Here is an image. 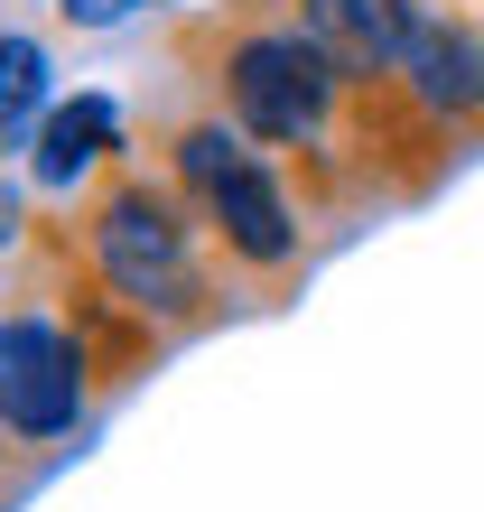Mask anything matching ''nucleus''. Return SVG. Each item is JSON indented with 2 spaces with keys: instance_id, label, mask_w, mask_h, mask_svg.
<instances>
[{
  "instance_id": "f257e3e1",
  "label": "nucleus",
  "mask_w": 484,
  "mask_h": 512,
  "mask_svg": "<svg viewBox=\"0 0 484 512\" xmlns=\"http://www.w3.org/2000/svg\"><path fill=\"white\" fill-rule=\"evenodd\" d=\"M84 252H94L103 298H121L131 317H196L205 308V261H196V224L177 215L168 187L149 177H121L84 224Z\"/></svg>"
},
{
  "instance_id": "f03ea898",
  "label": "nucleus",
  "mask_w": 484,
  "mask_h": 512,
  "mask_svg": "<svg viewBox=\"0 0 484 512\" xmlns=\"http://www.w3.org/2000/svg\"><path fill=\"white\" fill-rule=\"evenodd\" d=\"M177 187L196 196V215L215 224V243L252 270H289L298 261V215L280 196V177H270L261 140L242 122H196L177 131Z\"/></svg>"
},
{
  "instance_id": "7ed1b4c3",
  "label": "nucleus",
  "mask_w": 484,
  "mask_h": 512,
  "mask_svg": "<svg viewBox=\"0 0 484 512\" xmlns=\"http://www.w3.org/2000/svg\"><path fill=\"white\" fill-rule=\"evenodd\" d=\"M336 94H345V75L326 66V47L308 38V28H242V38L224 47V112L261 149L326 140Z\"/></svg>"
},
{
  "instance_id": "20e7f679",
  "label": "nucleus",
  "mask_w": 484,
  "mask_h": 512,
  "mask_svg": "<svg viewBox=\"0 0 484 512\" xmlns=\"http://www.w3.org/2000/svg\"><path fill=\"white\" fill-rule=\"evenodd\" d=\"M84 373H94V354L56 317H28V308L0 317V429L10 438H28V447L66 438L84 419Z\"/></svg>"
},
{
  "instance_id": "39448f33",
  "label": "nucleus",
  "mask_w": 484,
  "mask_h": 512,
  "mask_svg": "<svg viewBox=\"0 0 484 512\" xmlns=\"http://www.w3.org/2000/svg\"><path fill=\"white\" fill-rule=\"evenodd\" d=\"M298 28L326 47V66L345 84H401V56H410V28H419V0H298Z\"/></svg>"
},
{
  "instance_id": "423d86ee",
  "label": "nucleus",
  "mask_w": 484,
  "mask_h": 512,
  "mask_svg": "<svg viewBox=\"0 0 484 512\" xmlns=\"http://www.w3.org/2000/svg\"><path fill=\"white\" fill-rule=\"evenodd\" d=\"M401 94L429 112L438 131H466L484 122V38L447 10H419L410 28V56H401Z\"/></svg>"
},
{
  "instance_id": "0eeeda50",
  "label": "nucleus",
  "mask_w": 484,
  "mask_h": 512,
  "mask_svg": "<svg viewBox=\"0 0 484 512\" xmlns=\"http://www.w3.org/2000/svg\"><path fill=\"white\" fill-rule=\"evenodd\" d=\"M112 140H121V112L103 94H75V103H56L47 122H38V140H28V177H38L47 196H66L75 177H94L112 159Z\"/></svg>"
},
{
  "instance_id": "6e6552de",
  "label": "nucleus",
  "mask_w": 484,
  "mask_h": 512,
  "mask_svg": "<svg viewBox=\"0 0 484 512\" xmlns=\"http://www.w3.org/2000/svg\"><path fill=\"white\" fill-rule=\"evenodd\" d=\"M47 122V47L0 38V140H38Z\"/></svg>"
},
{
  "instance_id": "1a4fd4ad",
  "label": "nucleus",
  "mask_w": 484,
  "mask_h": 512,
  "mask_svg": "<svg viewBox=\"0 0 484 512\" xmlns=\"http://www.w3.org/2000/svg\"><path fill=\"white\" fill-rule=\"evenodd\" d=\"M75 28H112V19H131V10H149V0H56Z\"/></svg>"
}]
</instances>
